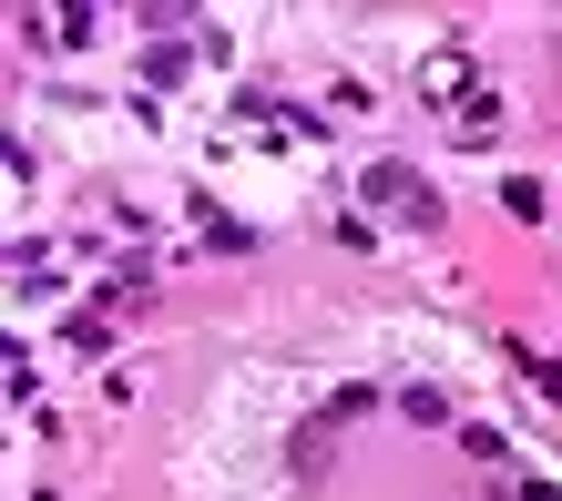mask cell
Wrapping results in <instances>:
<instances>
[{
    "label": "cell",
    "instance_id": "cell-1",
    "mask_svg": "<svg viewBox=\"0 0 562 501\" xmlns=\"http://www.w3.org/2000/svg\"><path fill=\"white\" fill-rule=\"evenodd\" d=\"M358 185H369V205H400L409 225H440V205H429V194H419V175H409V164H369V175H358Z\"/></svg>",
    "mask_w": 562,
    "mask_h": 501
}]
</instances>
